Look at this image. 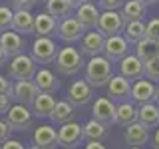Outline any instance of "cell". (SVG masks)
Listing matches in <instances>:
<instances>
[{
  "label": "cell",
  "mask_w": 159,
  "mask_h": 149,
  "mask_svg": "<svg viewBox=\"0 0 159 149\" xmlns=\"http://www.w3.org/2000/svg\"><path fill=\"white\" fill-rule=\"evenodd\" d=\"M86 82L92 88H103L113 76V64L106 56H93L86 62Z\"/></svg>",
  "instance_id": "1"
},
{
  "label": "cell",
  "mask_w": 159,
  "mask_h": 149,
  "mask_svg": "<svg viewBox=\"0 0 159 149\" xmlns=\"http://www.w3.org/2000/svg\"><path fill=\"white\" fill-rule=\"evenodd\" d=\"M56 70L62 76H76V74L82 72V68L86 66L84 62V54L80 52L78 48L74 46H66V48H58V54H56Z\"/></svg>",
  "instance_id": "2"
},
{
  "label": "cell",
  "mask_w": 159,
  "mask_h": 149,
  "mask_svg": "<svg viewBox=\"0 0 159 149\" xmlns=\"http://www.w3.org/2000/svg\"><path fill=\"white\" fill-rule=\"evenodd\" d=\"M56 54H58V46H56V42L48 36H38L32 42V48H30V58H32L38 66L54 64Z\"/></svg>",
  "instance_id": "3"
},
{
  "label": "cell",
  "mask_w": 159,
  "mask_h": 149,
  "mask_svg": "<svg viewBox=\"0 0 159 149\" xmlns=\"http://www.w3.org/2000/svg\"><path fill=\"white\" fill-rule=\"evenodd\" d=\"M36 72H38V64L26 54L10 58V64H8L10 79H16V82H20V79H34Z\"/></svg>",
  "instance_id": "4"
},
{
  "label": "cell",
  "mask_w": 159,
  "mask_h": 149,
  "mask_svg": "<svg viewBox=\"0 0 159 149\" xmlns=\"http://www.w3.org/2000/svg\"><path fill=\"white\" fill-rule=\"evenodd\" d=\"M86 141L84 137V125H80L78 121L64 123L58 129V145L64 149H76Z\"/></svg>",
  "instance_id": "5"
},
{
  "label": "cell",
  "mask_w": 159,
  "mask_h": 149,
  "mask_svg": "<svg viewBox=\"0 0 159 149\" xmlns=\"http://www.w3.org/2000/svg\"><path fill=\"white\" fill-rule=\"evenodd\" d=\"M32 109L28 106H22V103H12L10 109L6 111V121L8 125L12 127V131H24L32 125Z\"/></svg>",
  "instance_id": "6"
},
{
  "label": "cell",
  "mask_w": 159,
  "mask_h": 149,
  "mask_svg": "<svg viewBox=\"0 0 159 149\" xmlns=\"http://www.w3.org/2000/svg\"><path fill=\"white\" fill-rule=\"evenodd\" d=\"M125 28V22H123L119 10H103L99 14V20H98V30L103 34V36H117V34L123 32Z\"/></svg>",
  "instance_id": "7"
},
{
  "label": "cell",
  "mask_w": 159,
  "mask_h": 149,
  "mask_svg": "<svg viewBox=\"0 0 159 149\" xmlns=\"http://www.w3.org/2000/svg\"><path fill=\"white\" fill-rule=\"evenodd\" d=\"M127 54H129V42L121 36V34H117V36H107L106 38V44H103V54H102V56H106L111 64L121 62Z\"/></svg>",
  "instance_id": "8"
},
{
  "label": "cell",
  "mask_w": 159,
  "mask_h": 149,
  "mask_svg": "<svg viewBox=\"0 0 159 149\" xmlns=\"http://www.w3.org/2000/svg\"><path fill=\"white\" fill-rule=\"evenodd\" d=\"M103 44H106V36L96 28V30H89L82 36L80 40V52L88 58L93 56H102L103 54Z\"/></svg>",
  "instance_id": "9"
},
{
  "label": "cell",
  "mask_w": 159,
  "mask_h": 149,
  "mask_svg": "<svg viewBox=\"0 0 159 149\" xmlns=\"http://www.w3.org/2000/svg\"><path fill=\"white\" fill-rule=\"evenodd\" d=\"M40 89L38 86L34 84V79H20V82L14 84V89H12V102L14 103H22V106H28L32 107L34 99L38 97Z\"/></svg>",
  "instance_id": "10"
},
{
  "label": "cell",
  "mask_w": 159,
  "mask_h": 149,
  "mask_svg": "<svg viewBox=\"0 0 159 149\" xmlns=\"http://www.w3.org/2000/svg\"><path fill=\"white\" fill-rule=\"evenodd\" d=\"M92 97H93V88L89 86L86 79H76V82L68 88V102L76 109L88 106V103L92 102Z\"/></svg>",
  "instance_id": "11"
},
{
  "label": "cell",
  "mask_w": 159,
  "mask_h": 149,
  "mask_svg": "<svg viewBox=\"0 0 159 149\" xmlns=\"http://www.w3.org/2000/svg\"><path fill=\"white\" fill-rule=\"evenodd\" d=\"M84 34H86V32H84V28L80 26V22L74 16L64 18V20H60V22H58L56 36L62 40V42H66V44H76V42H80Z\"/></svg>",
  "instance_id": "12"
},
{
  "label": "cell",
  "mask_w": 159,
  "mask_h": 149,
  "mask_svg": "<svg viewBox=\"0 0 159 149\" xmlns=\"http://www.w3.org/2000/svg\"><path fill=\"white\" fill-rule=\"evenodd\" d=\"M155 84L151 82V79L147 78H139L135 82L131 84V99L133 103H137V106H143V103H149L153 102V97H155Z\"/></svg>",
  "instance_id": "13"
},
{
  "label": "cell",
  "mask_w": 159,
  "mask_h": 149,
  "mask_svg": "<svg viewBox=\"0 0 159 149\" xmlns=\"http://www.w3.org/2000/svg\"><path fill=\"white\" fill-rule=\"evenodd\" d=\"M99 8L93 2H86L82 6L76 8V14L74 18L80 22V26L84 28V32H89V30H96L98 28V20H99Z\"/></svg>",
  "instance_id": "14"
},
{
  "label": "cell",
  "mask_w": 159,
  "mask_h": 149,
  "mask_svg": "<svg viewBox=\"0 0 159 149\" xmlns=\"http://www.w3.org/2000/svg\"><path fill=\"white\" fill-rule=\"evenodd\" d=\"M0 48L6 52L8 58L20 56L26 50V40L20 36L14 30H6V32H0Z\"/></svg>",
  "instance_id": "15"
},
{
  "label": "cell",
  "mask_w": 159,
  "mask_h": 149,
  "mask_svg": "<svg viewBox=\"0 0 159 149\" xmlns=\"http://www.w3.org/2000/svg\"><path fill=\"white\" fill-rule=\"evenodd\" d=\"M92 117L109 127L116 119V103L109 97H98L92 106Z\"/></svg>",
  "instance_id": "16"
},
{
  "label": "cell",
  "mask_w": 159,
  "mask_h": 149,
  "mask_svg": "<svg viewBox=\"0 0 159 149\" xmlns=\"http://www.w3.org/2000/svg\"><path fill=\"white\" fill-rule=\"evenodd\" d=\"M107 96L111 102H129L131 96V82L125 79L123 76H111L107 82Z\"/></svg>",
  "instance_id": "17"
},
{
  "label": "cell",
  "mask_w": 159,
  "mask_h": 149,
  "mask_svg": "<svg viewBox=\"0 0 159 149\" xmlns=\"http://www.w3.org/2000/svg\"><path fill=\"white\" fill-rule=\"evenodd\" d=\"M143 68H145V64H143L135 54H127V56L119 62V76H123L125 79H129V82H135V79L143 78Z\"/></svg>",
  "instance_id": "18"
},
{
  "label": "cell",
  "mask_w": 159,
  "mask_h": 149,
  "mask_svg": "<svg viewBox=\"0 0 159 149\" xmlns=\"http://www.w3.org/2000/svg\"><path fill=\"white\" fill-rule=\"evenodd\" d=\"M50 121L56 123V125L76 121V107L68 99H60V102H56V106H54V111L50 113Z\"/></svg>",
  "instance_id": "19"
},
{
  "label": "cell",
  "mask_w": 159,
  "mask_h": 149,
  "mask_svg": "<svg viewBox=\"0 0 159 149\" xmlns=\"http://www.w3.org/2000/svg\"><path fill=\"white\" fill-rule=\"evenodd\" d=\"M34 84L38 86L40 92L46 93H56L60 89V79L54 72H50L48 68H38L36 76H34Z\"/></svg>",
  "instance_id": "20"
},
{
  "label": "cell",
  "mask_w": 159,
  "mask_h": 149,
  "mask_svg": "<svg viewBox=\"0 0 159 149\" xmlns=\"http://www.w3.org/2000/svg\"><path fill=\"white\" fill-rule=\"evenodd\" d=\"M58 30V20L54 16H50L48 12H40L34 14V34L36 36H48L52 38Z\"/></svg>",
  "instance_id": "21"
},
{
  "label": "cell",
  "mask_w": 159,
  "mask_h": 149,
  "mask_svg": "<svg viewBox=\"0 0 159 149\" xmlns=\"http://www.w3.org/2000/svg\"><path fill=\"white\" fill-rule=\"evenodd\" d=\"M12 30L18 32L20 36L34 34V14H32V10H14Z\"/></svg>",
  "instance_id": "22"
},
{
  "label": "cell",
  "mask_w": 159,
  "mask_h": 149,
  "mask_svg": "<svg viewBox=\"0 0 159 149\" xmlns=\"http://www.w3.org/2000/svg\"><path fill=\"white\" fill-rule=\"evenodd\" d=\"M32 143L42 149H54L58 145V131L50 125H40L32 135Z\"/></svg>",
  "instance_id": "23"
},
{
  "label": "cell",
  "mask_w": 159,
  "mask_h": 149,
  "mask_svg": "<svg viewBox=\"0 0 159 149\" xmlns=\"http://www.w3.org/2000/svg\"><path fill=\"white\" fill-rule=\"evenodd\" d=\"M123 137H125V143L129 147L131 145L141 147L149 141V127H145L141 121H135V123H131V125L125 127V135Z\"/></svg>",
  "instance_id": "24"
},
{
  "label": "cell",
  "mask_w": 159,
  "mask_h": 149,
  "mask_svg": "<svg viewBox=\"0 0 159 149\" xmlns=\"http://www.w3.org/2000/svg\"><path fill=\"white\" fill-rule=\"evenodd\" d=\"M56 102L58 99L54 97V93H46V92H40L38 93V97L34 99V103H32V113H34V117H50V113L54 111V106H56Z\"/></svg>",
  "instance_id": "25"
},
{
  "label": "cell",
  "mask_w": 159,
  "mask_h": 149,
  "mask_svg": "<svg viewBox=\"0 0 159 149\" xmlns=\"http://www.w3.org/2000/svg\"><path fill=\"white\" fill-rule=\"evenodd\" d=\"M137 121V107L133 102H121L116 106V119H113V123H117V125L121 127H127L131 125V123Z\"/></svg>",
  "instance_id": "26"
},
{
  "label": "cell",
  "mask_w": 159,
  "mask_h": 149,
  "mask_svg": "<svg viewBox=\"0 0 159 149\" xmlns=\"http://www.w3.org/2000/svg\"><path fill=\"white\" fill-rule=\"evenodd\" d=\"M147 12V6L143 2H139V0H125L123 2V6L119 8V14H121L123 22H133V20H143Z\"/></svg>",
  "instance_id": "27"
},
{
  "label": "cell",
  "mask_w": 159,
  "mask_h": 149,
  "mask_svg": "<svg viewBox=\"0 0 159 149\" xmlns=\"http://www.w3.org/2000/svg\"><path fill=\"white\" fill-rule=\"evenodd\" d=\"M74 10L76 8L72 6L70 0H46V10H44V12H48L50 16H54L60 22V20L72 16Z\"/></svg>",
  "instance_id": "28"
},
{
  "label": "cell",
  "mask_w": 159,
  "mask_h": 149,
  "mask_svg": "<svg viewBox=\"0 0 159 149\" xmlns=\"http://www.w3.org/2000/svg\"><path fill=\"white\" fill-rule=\"evenodd\" d=\"M137 121H141L145 127H155L159 125V106L153 102L143 103L137 107Z\"/></svg>",
  "instance_id": "29"
},
{
  "label": "cell",
  "mask_w": 159,
  "mask_h": 149,
  "mask_svg": "<svg viewBox=\"0 0 159 149\" xmlns=\"http://www.w3.org/2000/svg\"><path fill=\"white\" fill-rule=\"evenodd\" d=\"M135 56L141 60L143 64L149 62V60H153L155 56H159V48H157V42H153V40L149 38H143L139 40L135 44Z\"/></svg>",
  "instance_id": "30"
},
{
  "label": "cell",
  "mask_w": 159,
  "mask_h": 149,
  "mask_svg": "<svg viewBox=\"0 0 159 149\" xmlns=\"http://www.w3.org/2000/svg\"><path fill=\"white\" fill-rule=\"evenodd\" d=\"M121 36L127 40L129 44H137L139 40L145 38V22L143 20H133V22H127L125 28H123Z\"/></svg>",
  "instance_id": "31"
},
{
  "label": "cell",
  "mask_w": 159,
  "mask_h": 149,
  "mask_svg": "<svg viewBox=\"0 0 159 149\" xmlns=\"http://www.w3.org/2000/svg\"><path fill=\"white\" fill-rule=\"evenodd\" d=\"M84 137L88 141H102V139L107 137V125L96 121V119H89V121L84 123Z\"/></svg>",
  "instance_id": "32"
},
{
  "label": "cell",
  "mask_w": 159,
  "mask_h": 149,
  "mask_svg": "<svg viewBox=\"0 0 159 149\" xmlns=\"http://www.w3.org/2000/svg\"><path fill=\"white\" fill-rule=\"evenodd\" d=\"M143 78L151 79L153 84H159V56H155L153 60L145 62V68H143Z\"/></svg>",
  "instance_id": "33"
},
{
  "label": "cell",
  "mask_w": 159,
  "mask_h": 149,
  "mask_svg": "<svg viewBox=\"0 0 159 149\" xmlns=\"http://www.w3.org/2000/svg\"><path fill=\"white\" fill-rule=\"evenodd\" d=\"M12 18H14V10L10 6H2L0 4V32L12 30Z\"/></svg>",
  "instance_id": "34"
},
{
  "label": "cell",
  "mask_w": 159,
  "mask_h": 149,
  "mask_svg": "<svg viewBox=\"0 0 159 149\" xmlns=\"http://www.w3.org/2000/svg\"><path fill=\"white\" fill-rule=\"evenodd\" d=\"M145 38L153 40V42H159V18H151L145 24Z\"/></svg>",
  "instance_id": "35"
},
{
  "label": "cell",
  "mask_w": 159,
  "mask_h": 149,
  "mask_svg": "<svg viewBox=\"0 0 159 149\" xmlns=\"http://www.w3.org/2000/svg\"><path fill=\"white\" fill-rule=\"evenodd\" d=\"M12 89H14V84L10 82V78L0 76V96H10L12 97Z\"/></svg>",
  "instance_id": "36"
},
{
  "label": "cell",
  "mask_w": 159,
  "mask_h": 149,
  "mask_svg": "<svg viewBox=\"0 0 159 149\" xmlns=\"http://www.w3.org/2000/svg\"><path fill=\"white\" fill-rule=\"evenodd\" d=\"M34 4H36V0H10L12 10H32Z\"/></svg>",
  "instance_id": "37"
},
{
  "label": "cell",
  "mask_w": 159,
  "mask_h": 149,
  "mask_svg": "<svg viewBox=\"0 0 159 149\" xmlns=\"http://www.w3.org/2000/svg\"><path fill=\"white\" fill-rule=\"evenodd\" d=\"M125 0H99V8L103 10H119Z\"/></svg>",
  "instance_id": "38"
},
{
  "label": "cell",
  "mask_w": 159,
  "mask_h": 149,
  "mask_svg": "<svg viewBox=\"0 0 159 149\" xmlns=\"http://www.w3.org/2000/svg\"><path fill=\"white\" fill-rule=\"evenodd\" d=\"M12 135V127L8 125L6 119H0V143H4L6 139H10Z\"/></svg>",
  "instance_id": "39"
},
{
  "label": "cell",
  "mask_w": 159,
  "mask_h": 149,
  "mask_svg": "<svg viewBox=\"0 0 159 149\" xmlns=\"http://www.w3.org/2000/svg\"><path fill=\"white\" fill-rule=\"evenodd\" d=\"M0 149H28V147L24 145L22 141H16V139H6Z\"/></svg>",
  "instance_id": "40"
},
{
  "label": "cell",
  "mask_w": 159,
  "mask_h": 149,
  "mask_svg": "<svg viewBox=\"0 0 159 149\" xmlns=\"http://www.w3.org/2000/svg\"><path fill=\"white\" fill-rule=\"evenodd\" d=\"M12 106V97L10 96H0V115H4V113L10 109Z\"/></svg>",
  "instance_id": "41"
},
{
  "label": "cell",
  "mask_w": 159,
  "mask_h": 149,
  "mask_svg": "<svg viewBox=\"0 0 159 149\" xmlns=\"http://www.w3.org/2000/svg\"><path fill=\"white\" fill-rule=\"evenodd\" d=\"M84 149H106V145L102 141H89V143H86Z\"/></svg>",
  "instance_id": "42"
},
{
  "label": "cell",
  "mask_w": 159,
  "mask_h": 149,
  "mask_svg": "<svg viewBox=\"0 0 159 149\" xmlns=\"http://www.w3.org/2000/svg\"><path fill=\"white\" fill-rule=\"evenodd\" d=\"M6 62H8V56H6V52H4V50L0 48V68L6 66Z\"/></svg>",
  "instance_id": "43"
},
{
  "label": "cell",
  "mask_w": 159,
  "mask_h": 149,
  "mask_svg": "<svg viewBox=\"0 0 159 149\" xmlns=\"http://www.w3.org/2000/svg\"><path fill=\"white\" fill-rule=\"evenodd\" d=\"M70 2H72L74 8H78V6H82V4H86V2H92V0H70Z\"/></svg>",
  "instance_id": "44"
},
{
  "label": "cell",
  "mask_w": 159,
  "mask_h": 149,
  "mask_svg": "<svg viewBox=\"0 0 159 149\" xmlns=\"http://www.w3.org/2000/svg\"><path fill=\"white\" fill-rule=\"evenodd\" d=\"M153 147H155V149H159V127H157L155 135H153Z\"/></svg>",
  "instance_id": "45"
},
{
  "label": "cell",
  "mask_w": 159,
  "mask_h": 149,
  "mask_svg": "<svg viewBox=\"0 0 159 149\" xmlns=\"http://www.w3.org/2000/svg\"><path fill=\"white\" fill-rule=\"evenodd\" d=\"M153 103H157V106H159V86L155 88V97H153Z\"/></svg>",
  "instance_id": "46"
},
{
  "label": "cell",
  "mask_w": 159,
  "mask_h": 149,
  "mask_svg": "<svg viewBox=\"0 0 159 149\" xmlns=\"http://www.w3.org/2000/svg\"><path fill=\"white\" fill-rule=\"evenodd\" d=\"M139 2H143V4H145V6H149V4H157L159 0H139Z\"/></svg>",
  "instance_id": "47"
},
{
  "label": "cell",
  "mask_w": 159,
  "mask_h": 149,
  "mask_svg": "<svg viewBox=\"0 0 159 149\" xmlns=\"http://www.w3.org/2000/svg\"><path fill=\"white\" fill-rule=\"evenodd\" d=\"M28 149H42V147H38V145H32V147H28Z\"/></svg>",
  "instance_id": "48"
},
{
  "label": "cell",
  "mask_w": 159,
  "mask_h": 149,
  "mask_svg": "<svg viewBox=\"0 0 159 149\" xmlns=\"http://www.w3.org/2000/svg\"><path fill=\"white\" fill-rule=\"evenodd\" d=\"M129 149H141V147H137V145H131V147H129Z\"/></svg>",
  "instance_id": "49"
},
{
  "label": "cell",
  "mask_w": 159,
  "mask_h": 149,
  "mask_svg": "<svg viewBox=\"0 0 159 149\" xmlns=\"http://www.w3.org/2000/svg\"><path fill=\"white\" fill-rule=\"evenodd\" d=\"M36 2H38V0H36ZM42 2H46V0H42Z\"/></svg>",
  "instance_id": "50"
},
{
  "label": "cell",
  "mask_w": 159,
  "mask_h": 149,
  "mask_svg": "<svg viewBox=\"0 0 159 149\" xmlns=\"http://www.w3.org/2000/svg\"><path fill=\"white\" fill-rule=\"evenodd\" d=\"M157 48H159V42H157Z\"/></svg>",
  "instance_id": "51"
},
{
  "label": "cell",
  "mask_w": 159,
  "mask_h": 149,
  "mask_svg": "<svg viewBox=\"0 0 159 149\" xmlns=\"http://www.w3.org/2000/svg\"><path fill=\"white\" fill-rule=\"evenodd\" d=\"M0 147H2V143H0Z\"/></svg>",
  "instance_id": "52"
}]
</instances>
